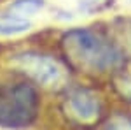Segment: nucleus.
Returning a JSON list of instances; mask_svg holds the SVG:
<instances>
[{"label":"nucleus","mask_w":131,"mask_h":130,"mask_svg":"<svg viewBox=\"0 0 131 130\" xmlns=\"http://www.w3.org/2000/svg\"><path fill=\"white\" fill-rule=\"evenodd\" d=\"M115 88L126 100H131V72L119 74V77L115 79Z\"/></svg>","instance_id":"0eeeda50"},{"label":"nucleus","mask_w":131,"mask_h":130,"mask_svg":"<svg viewBox=\"0 0 131 130\" xmlns=\"http://www.w3.org/2000/svg\"><path fill=\"white\" fill-rule=\"evenodd\" d=\"M105 130H131V118L129 116H114L107 121Z\"/></svg>","instance_id":"6e6552de"},{"label":"nucleus","mask_w":131,"mask_h":130,"mask_svg":"<svg viewBox=\"0 0 131 130\" xmlns=\"http://www.w3.org/2000/svg\"><path fill=\"white\" fill-rule=\"evenodd\" d=\"M44 7V0H16L9 5V12L19 18H30Z\"/></svg>","instance_id":"423d86ee"},{"label":"nucleus","mask_w":131,"mask_h":130,"mask_svg":"<svg viewBox=\"0 0 131 130\" xmlns=\"http://www.w3.org/2000/svg\"><path fill=\"white\" fill-rule=\"evenodd\" d=\"M39 95L28 81L0 83V127L25 128L37 120Z\"/></svg>","instance_id":"f03ea898"},{"label":"nucleus","mask_w":131,"mask_h":130,"mask_svg":"<svg viewBox=\"0 0 131 130\" xmlns=\"http://www.w3.org/2000/svg\"><path fill=\"white\" fill-rule=\"evenodd\" d=\"M61 46L75 65L86 70L108 72L121 63V51L101 35L86 28L67 32L61 39Z\"/></svg>","instance_id":"f257e3e1"},{"label":"nucleus","mask_w":131,"mask_h":130,"mask_svg":"<svg viewBox=\"0 0 131 130\" xmlns=\"http://www.w3.org/2000/svg\"><path fill=\"white\" fill-rule=\"evenodd\" d=\"M63 111L75 123L91 125L96 123L101 116V100L88 88H75L65 95Z\"/></svg>","instance_id":"20e7f679"},{"label":"nucleus","mask_w":131,"mask_h":130,"mask_svg":"<svg viewBox=\"0 0 131 130\" xmlns=\"http://www.w3.org/2000/svg\"><path fill=\"white\" fill-rule=\"evenodd\" d=\"M12 63L19 72L26 74L30 79L42 84L44 88L56 90L65 84L68 79L67 67L60 63L56 58L42 53H21L12 58Z\"/></svg>","instance_id":"7ed1b4c3"},{"label":"nucleus","mask_w":131,"mask_h":130,"mask_svg":"<svg viewBox=\"0 0 131 130\" xmlns=\"http://www.w3.org/2000/svg\"><path fill=\"white\" fill-rule=\"evenodd\" d=\"M31 27V23L28 21V18H19V16H14L10 14L9 11L5 12H0V33H19L25 32Z\"/></svg>","instance_id":"39448f33"}]
</instances>
